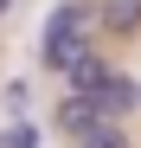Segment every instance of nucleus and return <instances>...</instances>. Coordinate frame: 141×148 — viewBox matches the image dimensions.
Returning a JSON list of instances; mask_svg holds the SVG:
<instances>
[{
	"instance_id": "nucleus-1",
	"label": "nucleus",
	"mask_w": 141,
	"mask_h": 148,
	"mask_svg": "<svg viewBox=\"0 0 141 148\" xmlns=\"http://www.w3.org/2000/svg\"><path fill=\"white\" fill-rule=\"evenodd\" d=\"M83 58H96V32H52V26L39 32V64H45V71L70 77Z\"/></svg>"
},
{
	"instance_id": "nucleus-2",
	"label": "nucleus",
	"mask_w": 141,
	"mask_h": 148,
	"mask_svg": "<svg viewBox=\"0 0 141 148\" xmlns=\"http://www.w3.org/2000/svg\"><path fill=\"white\" fill-rule=\"evenodd\" d=\"M90 103H96V116H103V122L135 116V77H128V71H103V84L90 90Z\"/></svg>"
},
{
	"instance_id": "nucleus-3",
	"label": "nucleus",
	"mask_w": 141,
	"mask_h": 148,
	"mask_svg": "<svg viewBox=\"0 0 141 148\" xmlns=\"http://www.w3.org/2000/svg\"><path fill=\"white\" fill-rule=\"evenodd\" d=\"M96 122H103V116H96V103H90V97H70V90L58 97V110H52V129H58L64 142H83Z\"/></svg>"
},
{
	"instance_id": "nucleus-4",
	"label": "nucleus",
	"mask_w": 141,
	"mask_h": 148,
	"mask_svg": "<svg viewBox=\"0 0 141 148\" xmlns=\"http://www.w3.org/2000/svg\"><path fill=\"white\" fill-rule=\"evenodd\" d=\"M96 32L135 39V32H141V0H103V7H96Z\"/></svg>"
},
{
	"instance_id": "nucleus-5",
	"label": "nucleus",
	"mask_w": 141,
	"mask_h": 148,
	"mask_svg": "<svg viewBox=\"0 0 141 148\" xmlns=\"http://www.w3.org/2000/svg\"><path fill=\"white\" fill-rule=\"evenodd\" d=\"M103 71H109L103 58H83V64H77V71H70V77H64V84H70V97H90V90L103 84Z\"/></svg>"
},
{
	"instance_id": "nucleus-6",
	"label": "nucleus",
	"mask_w": 141,
	"mask_h": 148,
	"mask_svg": "<svg viewBox=\"0 0 141 148\" xmlns=\"http://www.w3.org/2000/svg\"><path fill=\"white\" fill-rule=\"evenodd\" d=\"M0 148H45V142H39V129H32L26 116H13V122H7V135H0Z\"/></svg>"
},
{
	"instance_id": "nucleus-7",
	"label": "nucleus",
	"mask_w": 141,
	"mask_h": 148,
	"mask_svg": "<svg viewBox=\"0 0 141 148\" xmlns=\"http://www.w3.org/2000/svg\"><path fill=\"white\" fill-rule=\"evenodd\" d=\"M77 148H128V135H122V122H96Z\"/></svg>"
},
{
	"instance_id": "nucleus-8",
	"label": "nucleus",
	"mask_w": 141,
	"mask_h": 148,
	"mask_svg": "<svg viewBox=\"0 0 141 148\" xmlns=\"http://www.w3.org/2000/svg\"><path fill=\"white\" fill-rule=\"evenodd\" d=\"M135 110H141V77H135Z\"/></svg>"
},
{
	"instance_id": "nucleus-9",
	"label": "nucleus",
	"mask_w": 141,
	"mask_h": 148,
	"mask_svg": "<svg viewBox=\"0 0 141 148\" xmlns=\"http://www.w3.org/2000/svg\"><path fill=\"white\" fill-rule=\"evenodd\" d=\"M0 13H13V0H0Z\"/></svg>"
}]
</instances>
